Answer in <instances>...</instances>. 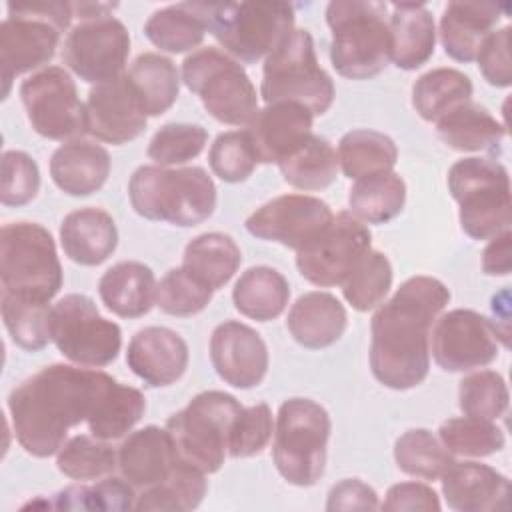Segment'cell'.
I'll return each mask as SVG.
<instances>
[{
    "instance_id": "e0dca14e",
    "label": "cell",
    "mask_w": 512,
    "mask_h": 512,
    "mask_svg": "<svg viewBox=\"0 0 512 512\" xmlns=\"http://www.w3.org/2000/svg\"><path fill=\"white\" fill-rule=\"evenodd\" d=\"M128 54V28L110 14L76 24L62 46V62L80 80L92 84L122 76Z\"/></svg>"
},
{
    "instance_id": "7c38bea8",
    "label": "cell",
    "mask_w": 512,
    "mask_h": 512,
    "mask_svg": "<svg viewBox=\"0 0 512 512\" xmlns=\"http://www.w3.org/2000/svg\"><path fill=\"white\" fill-rule=\"evenodd\" d=\"M182 82L206 112L230 126H248L258 112L256 88L244 66L220 48L206 46L182 62Z\"/></svg>"
},
{
    "instance_id": "680465c9",
    "label": "cell",
    "mask_w": 512,
    "mask_h": 512,
    "mask_svg": "<svg viewBox=\"0 0 512 512\" xmlns=\"http://www.w3.org/2000/svg\"><path fill=\"white\" fill-rule=\"evenodd\" d=\"M512 234L504 230L490 238L482 252V270L488 276H506L512 270Z\"/></svg>"
},
{
    "instance_id": "836d02e7",
    "label": "cell",
    "mask_w": 512,
    "mask_h": 512,
    "mask_svg": "<svg viewBox=\"0 0 512 512\" xmlns=\"http://www.w3.org/2000/svg\"><path fill=\"white\" fill-rule=\"evenodd\" d=\"M290 300L288 280L272 266H252L240 274L232 290L234 308L246 318L268 322L278 318Z\"/></svg>"
},
{
    "instance_id": "2e32d148",
    "label": "cell",
    "mask_w": 512,
    "mask_h": 512,
    "mask_svg": "<svg viewBox=\"0 0 512 512\" xmlns=\"http://www.w3.org/2000/svg\"><path fill=\"white\" fill-rule=\"evenodd\" d=\"M372 234L352 212L334 214L328 228L296 250L298 272L314 286H340L356 262L370 250Z\"/></svg>"
},
{
    "instance_id": "9c48e42d",
    "label": "cell",
    "mask_w": 512,
    "mask_h": 512,
    "mask_svg": "<svg viewBox=\"0 0 512 512\" xmlns=\"http://www.w3.org/2000/svg\"><path fill=\"white\" fill-rule=\"evenodd\" d=\"M334 82L318 64L312 34L294 30L266 60L260 96L266 104L292 102L322 116L334 102Z\"/></svg>"
},
{
    "instance_id": "1f68e13d",
    "label": "cell",
    "mask_w": 512,
    "mask_h": 512,
    "mask_svg": "<svg viewBox=\"0 0 512 512\" xmlns=\"http://www.w3.org/2000/svg\"><path fill=\"white\" fill-rule=\"evenodd\" d=\"M436 134L452 150H488L496 154L500 150L502 138L506 136V128L488 112V108L468 100L452 108L436 122Z\"/></svg>"
},
{
    "instance_id": "4dcf8cb0",
    "label": "cell",
    "mask_w": 512,
    "mask_h": 512,
    "mask_svg": "<svg viewBox=\"0 0 512 512\" xmlns=\"http://www.w3.org/2000/svg\"><path fill=\"white\" fill-rule=\"evenodd\" d=\"M210 2H178L156 10L144 24L146 38L160 50L180 54L202 44L208 32Z\"/></svg>"
},
{
    "instance_id": "ab89813d",
    "label": "cell",
    "mask_w": 512,
    "mask_h": 512,
    "mask_svg": "<svg viewBox=\"0 0 512 512\" xmlns=\"http://www.w3.org/2000/svg\"><path fill=\"white\" fill-rule=\"evenodd\" d=\"M144 412V394L134 386L114 380L100 398L94 416L88 420V430L92 436L112 442L126 436L140 422Z\"/></svg>"
},
{
    "instance_id": "d6986e66",
    "label": "cell",
    "mask_w": 512,
    "mask_h": 512,
    "mask_svg": "<svg viewBox=\"0 0 512 512\" xmlns=\"http://www.w3.org/2000/svg\"><path fill=\"white\" fill-rule=\"evenodd\" d=\"M210 360L216 374L240 390L258 386L270 362L262 336L238 320H224L214 328L210 336Z\"/></svg>"
},
{
    "instance_id": "816d5d0a",
    "label": "cell",
    "mask_w": 512,
    "mask_h": 512,
    "mask_svg": "<svg viewBox=\"0 0 512 512\" xmlns=\"http://www.w3.org/2000/svg\"><path fill=\"white\" fill-rule=\"evenodd\" d=\"M208 162L212 172L228 184L244 182L258 164L246 130H230L218 134L210 146Z\"/></svg>"
},
{
    "instance_id": "f6af8a7d",
    "label": "cell",
    "mask_w": 512,
    "mask_h": 512,
    "mask_svg": "<svg viewBox=\"0 0 512 512\" xmlns=\"http://www.w3.org/2000/svg\"><path fill=\"white\" fill-rule=\"evenodd\" d=\"M440 442L450 454L484 458L506 446V436L492 420L476 416H456L440 424Z\"/></svg>"
},
{
    "instance_id": "52a82bcc",
    "label": "cell",
    "mask_w": 512,
    "mask_h": 512,
    "mask_svg": "<svg viewBox=\"0 0 512 512\" xmlns=\"http://www.w3.org/2000/svg\"><path fill=\"white\" fill-rule=\"evenodd\" d=\"M330 416L310 398H290L280 404L272 458L278 474L292 486H314L326 468Z\"/></svg>"
},
{
    "instance_id": "7a4b0ae2",
    "label": "cell",
    "mask_w": 512,
    "mask_h": 512,
    "mask_svg": "<svg viewBox=\"0 0 512 512\" xmlns=\"http://www.w3.org/2000/svg\"><path fill=\"white\" fill-rule=\"evenodd\" d=\"M450 302V290L432 276H412L400 284L370 322V370L392 390L422 384L430 370V332Z\"/></svg>"
},
{
    "instance_id": "f546056e",
    "label": "cell",
    "mask_w": 512,
    "mask_h": 512,
    "mask_svg": "<svg viewBox=\"0 0 512 512\" xmlns=\"http://www.w3.org/2000/svg\"><path fill=\"white\" fill-rule=\"evenodd\" d=\"M390 24L392 56L400 70H416L426 64L436 46V24L424 2H394Z\"/></svg>"
},
{
    "instance_id": "6f0895ef",
    "label": "cell",
    "mask_w": 512,
    "mask_h": 512,
    "mask_svg": "<svg viewBox=\"0 0 512 512\" xmlns=\"http://www.w3.org/2000/svg\"><path fill=\"white\" fill-rule=\"evenodd\" d=\"M380 508L378 494L374 488L358 478H346L334 484L328 492L326 510H376Z\"/></svg>"
},
{
    "instance_id": "484cf974",
    "label": "cell",
    "mask_w": 512,
    "mask_h": 512,
    "mask_svg": "<svg viewBox=\"0 0 512 512\" xmlns=\"http://www.w3.org/2000/svg\"><path fill=\"white\" fill-rule=\"evenodd\" d=\"M110 154L90 140H70L58 146L50 158V176L68 196H90L98 192L110 174Z\"/></svg>"
},
{
    "instance_id": "cb8c5ba5",
    "label": "cell",
    "mask_w": 512,
    "mask_h": 512,
    "mask_svg": "<svg viewBox=\"0 0 512 512\" xmlns=\"http://www.w3.org/2000/svg\"><path fill=\"white\" fill-rule=\"evenodd\" d=\"M178 462L180 456L174 442L168 430L160 426H144L128 434L118 448V468L122 476L134 488L142 490L164 482Z\"/></svg>"
},
{
    "instance_id": "8d00e7d4",
    "label": "cell",
    "mask_w": 512,
    "mask_h": 512,
    "mask_svg": "<svg viewBox=\"0 0 512 512\" xmlns=\"http://www.w3.org/2000/svg\"><path fill=\"white\" fill-rule=\"evenodd\" d=\"M472 80L456 68H432L416 78L412 106L426 122H438L452 108L472 98Z\"/></svg>"
},
{
    "instance_id": "5bb4252c",
    "label": "cell",
    "mask_w": 512,
    "mask_h": 512,
    "mask_svg": "<svg viewBox=\"0 0 512 512\" xmlns=\"http://www.w3.org/2000/svg\"><path fill=\"white\" fill-rule=\"evenodd\" d=\"M20 98L36 134L48 140H80L88 132L86 104L76 82L60 66H48L20 84Z\"/></svg>"
},
{
    "instance_id": "ffe728a7",
    "label": "cell",
    "mask_w": 512,
    "mask_h": 512,
    "mask_svg": "<svg viewBox=\"0 0 512 512\" xmlns=\"http://www.w3.org/2000/svg\"><path fill=\"white\" fill-rule=\"evenodd\" d=\"M88 134L100 142L122 146L146 130V114L126 74L96 84L86 100Z\"/></svg>"
},
{
    "instance_id": "f1b7e54d",
    "label": "cell",
    "mask_w": 512,
    "mask_h": 512,
    "mask_svg": "<svg viewBox=\"0 0 512 512\" xmlns=\"http://www.w3.org/2000/svg\"><path fill=\"white\" fill-rule=\"evenodd\" d=\"M98 294L112 314L140 318L156 304V278L152 268L142 262H118L102 274Z\"/></svg>"
},
{
    "instance_id": "9f6ffc18",
    "label": "cell",
    "mask_w": 512,
    "mask_h": 512,
    "mask_svg": "<svg viewBox=\"0 0 512 512\" xmlns=\"http://www.w3.org/2000/svg\"><path fill=\"white\" fill-rule=\"evenodd\" d=\"M382 510H394V512H438L440 506V498L434 492V488H430L428 484L422 482H400L388 488L384 502L380 504Z\"/></svg>"
},
{
    "instance_id": "74e56055",
    "label": "cell",
    "mask_w": 512,
    "mask_h": 512,
    "mask_svg": "<svg viewBox=\"0 0 512 512\" xmlns=\"http://www.w3.org/2000/svg\"><path fill=\"white\" fill-rule=\"evenodd\" d=\"M336 154L344 176L350 180L390 172L398 160L396 142L390 136L368 128L346 132L338 142Z\"/></svg>"
},
{
    "instance_id": "e575fe53",
    "label": "cell",
    "mask_w": 512,
    "mask_h": 512,
    "mask_svg": "<svg viewBox=\"0 0 512 512\" xmlns=\"http://www.w3.org/2000/svg\"><path fill=\"white\" fill-rule=\"evenodd\" d=\"M126 76L146 116L164 114L178 98L180 74L168 56L144 52L132 62Z\"/></svg>"
},
{
    "instance_id": "5b68a950",
    "label": "cell",
    "mask_w": 512,
    "mask_h": 512,
    "mask_svg": "<svg viewBox=\"0 0 512 512\" xmlns=\"http://www.w3.org/2000/svg\"><path fill=\"white\" fill-rule=\"evenodd\" d=\"M52 234L38 222H8L0 230V296L50 304L62 288Z\"/></svg>"
},
{
    "instance_id": "603a6c76",
    "label": "cell",
    "mask_w": 512,
    "mask_h": 512,
    "mask_svg": "<svg viewBox=\"0 0 512 512\" xmlns=\"http://www.w3.org/2000/svg\"><path fill=\"white\" fill-rule=\"evenodd\" d=\"M442 496L458 512L506 510L510 502V480L488 464L464 460L452 462L440 476Z\"/></svg>"
},
{
    "instance_id": "8fae6325",
    "label": "cell",
    "mask_w": 512,
    "mask_h": 512,
    "mask_svg": "<svg viewBox=\"0 0 512 512\" xmlns=\"http://www.w3.org/2000/svg\"><path fill=\"white\" fill-rule=\"evenodd\" d=\"M240 412L242 404L232 394L206 390L174 412L166 420V430L184 462L214 474L224 466L230 428Z\"/></svg>"
},
{
    "instance_id": "277c9868",
    "label": "cell",
    "mask_w": 512,
    "mask_h": 512,
    "mask_svg": "<svg viewBox=\"0 0 512 512\" xmlns=\"http://www.w3.org/2000/svg\"><path fill=\"white\" fill-rule=\"evenodd\" d=\"M326 22L332 30L330 62L340 76L368 80L388 66L392 38L384 2L334 0Z\"/></svg>"
},
{
    "instance_id": "9a60e30c",
    "label": "cell",
    "mask_w": 512,
    "mask_h": 512,
    "mask_svg": "<svg viewBox=\"0 0 512 512\" xmlns=\"http://www.w3.org/2000/svg\"><path fill=\"white\" fill-rule=\"evenodd\" d=\"M500 340L508 346V338L490 318L468 308H454L436 318L430 350L442 370L468 372L494 362Z\"/></svg>"
},
{
    "instance_id": "d4e9b609",
    "label": "cell",
    "mask_w": 512,
    "mask_h": 512,
    "mask_svg": "<svg viewBox=\"0 0 512 512\" xmlns=\"http://www.w3.org/2000/svg\"><path fill=\"white\" fill-rule=\"evenodd\" d=\"M494 2H448L440 16V42L456 62H472L502 16Z\"/></svg>"
},
{
    "instance_id": "681fc988",
    "label": "cell",
    "mask_w": 512,
    "mask_h": 512,
    "mask_svg": "<svg viewBox=\"0 0 512 512\" xmlns=\"http://www.w3.org/2000/svg\"><path fill=\"white\" fill-rule=\"evenodd\" d=\"M208 132L200 124L168 122L148 144V158L158 166H178L194 160L206 146Z\"/></svg>"
},
{
    "instance_id": "ee69618b",
    "label": "cell",
    "mask_w": 512,
    "mask_h": 512,
    "mask_svg": "<svg viewBox=\"0 0 512 512\" xmlns=\"http://www.w3.org/2000/svg\"><path fill=\"white\" fill-rule=\"evenodd\" d=\"M56 466L72 480H98L118 466V452L106 440L92 434H76L58 450Z\"/></svg>"
},
{
    "instance_id": "60d3db41",
    "label": "cell",
    "mask_w": 512,
    "mask_h": 512,
    "mask_svg": "<svg viewBox=\"0 0 512 512\" xmlns=\"http://www.w3.org/2000/svg\"><path fill=\"white\" fill-rule=\"evenodd\" d=\"M208 490L204 472L184 462L176 464L172 474L150 488H144L134 502L136 510H176L186 512L200 506Z\"/></svg>"
},
{
    "instance_id": "f5cc1de1",
    "label": "cell",
    "mask_w": 512,
    "mask_h": 512,
    "mask_svg": "<svg viewBox=\"0 0 512 512\" xmlns=\"http://www.w3.org/2000/svg\"><path fill=\"white\" fill-rule=\"evenodd\" d=\"M272 430V410L266 402L242 408L230 428L228 454L232 458H250L260 454L268 446Z\"/></svg>"
},
{
    "instance_id": "c3c4849f",
    "label": "cell",
    "mask_w": 512,
    "mask_h": 512,
    "mask_svg": "<svg viewBox=\"0 0 512 512\" xmlns=\"http://www.w3.org/2000/svg\"><path fill=\"white\" fill-rule=\"evenodd\" d=\"M506 380L496 370H478L460 380L458 406L466 416L496 420L508 410Z\"/></svg>"
},
{
    "instance_id": "d590c367",
    "label": "cell",
    "mask_w": 512,
    "mask_h": 512,
    "mask_svg": "<svg viewBox=\"0 0 512 512\" xmlns=\"http://www.w3.org/2000/svg\"><path fill=\"white\" fill-rule=\"evenodd\" d=\"M406 202V184L396 172H380L358 178L348 192L350 212L366 224L394 220Z\"/></svg>"
},
{
    "instance_id": "8992f818",
    "label": "cell",
    "mask_w": 512,
    "mask_h": 512,
    "mask_svg": "<svg viewBox=\"0 0 512 512\" xmlns=\"http://www.w3.org/2000/svg\"><path fill=\"white\" fill-rule=\"evenodd\" d=\"M70 2H10L0 24V68L4 98L16 76L48 64L58 48L60 34L70 26Z\"/></svg>"
},
{
    "instance_id": "11a10c76",
    "label": "cell",
    "mask_w": 512,
    "mask_h": 512,
    "mask_svg": "<svg viewBox=\"0 0 512 512\" xmlns=\"http://www.w3.org/2000/svg\"><path fill=\"white\" fill-rule=\"evenodd\" d=\"M478 68L484 80L496 88H508L512 84L510 64V26L492 30L482 42L476 54Z\"/></svg>"
},
{
    "instance_id": "44dd1931",
    "label": "cell",
    "mask_w": 512,
    "mask_h": 512,
    "mask_svg": "<svg viewBox=\"0 0 512 512\" xmlns=\"http://www.w3.org/2000/svg\"><path fill=\"white\" fill-rule=\"evenodd\" d=\"M314 114L292 102L258 108L246 128L258 164H278L312 136Z\"/></svg>"
},
{
    "instance_id": "db71d44e",
    "label": "cell",
    "mask_w": 512,
    "mask_h": 512,
    "mask_svg": "<svg viewBox=\"0 0 512 512\" xmlns=\"http://www.w3.org/2000/svg\"><path fill=\"white\" fill-rule=\"evenodd\" d=\"M40 190V170L30 154L22 150H6L2 154L0 202L4 206H24L36 198Z\"/></svg>"
},
{
    "instance_id": "f907efd6",
    "label": "cell",
    "mask_w": 512,
    "mask_h": 512,
    "mask_svg": "<svg viewBox=\"0 0 512 512\" xmlns=\"http://www.w3.org/2000/svg\"><path fill=\"white\" fill-rule=\"evenodd\" d=\"M212 294L208 286L180 266L168 270L156 284V306L164 314L186 318L202 312L210 304Z\"/></svg>"
},
{
    "instance_id": "b9f144b4",
    "label": "cell",
    "mask_w": 512,
    "mask_h": 512,
    "mask_svg": "<svg viewBox=\"0 0 512 512\" xmlns=\"http://www.w3.org/2000/svg\"><path fill=\"white\" fill-rule=\"evenodd\" d=\"M396 466L414 478L438 480L454 462L444 444L426 428L404 432L394 444Z\"/></svg>"
},
{
    "instance_id": "83f0119b",
    "label": "cell",
    "mask_w": 512,
    "mask_h": 512,
    "mask_svg": "<svg viewBox=\"0 0 512 512\" xmlns=\"http://www.w3.org/2000/svg\"><path fill=\"white\" fill-rule=\"evenodd\" d=\"M286 326L300 346L320 350L342 338L348 326V314L334 294L312 290L292 304Z\"/></svg>"
},
{
    "instance_id": "ba28073f",
    "label": "cell",
    "mask_w": 512,
    "mask_h": 512,
    "mask_svg": "<svg viewBox=\"0 0 512 512\" xmlns=\"http://www.w3.org/2000/svg\"><path fill=\"white\" fill-rule=\"evenodd\" d=\"M448 190L458 202L462 230L474 240H490L510 230V178L492 158H460L448 170Z\"/></svg>"
},
{
    "instance_id": "d6a6232c",
    "label": "cell",
    "mask_w": 512,
    "mask_h": 512,
    "mask_svg": "<svg viewBox=\"0 0 512 512\" xmlns=\"http://www.w3.org/2000/svg\"><path fill=\"white\" fill-rule=\"evenodd\" d=\"M242 262V252L232 236L204 232L192 238L182 256V268L212 292L230 282Z\"/></svg>"
},
{
    "instance_id": "bcb514c9",
    "label": "cell",
    "mask_w": 512,
    "mask_h": 512,
    "mask_svg": "<svg viewBox=\"0 0 512 512\" xmlns=\"http://www.w3.org/2000/svg\"><path fill=\"white\" fill-rule=\"evenodd\" d=\"M134 486L122 476H106L92 486H68L54 494L48 502L52 508L64 510H130L134 508Z\"/></svg>"
},
{
    "instance_id": "f35d334b",
    "label": "cell",
    "mask_w": 512,
    "mask_h": 512,
    "mask_svg": "<svg viewBox=\"0 0 512 512\" xmlns=\"http://www.w3.org/2000/svg\"><path fill=\"white\" fill-rule=\"evenodd\" d=\"M278 168L282 178L298 190H324L336 180L340 162L332 144L312 134L300 148L278 162Z\"/></svg>"
},
{
    "instance_id": "6da1fadb",
    "label": "cell",
    "mask_w": 512,
    "mask_h": 512,
    "mask_svg": "<svg viewBox=\"0 0 512 512\" xmlns=\"http://www.w3.org/2000/svg\"><path fill=\"white\" fill-rule=\"evenodd\" d=\"M114 378L102 370L50 364L26 378L8 396L18 444L36 458L58 454L70 428L94 416Z\"/></svg>"
},
{
    "instance_id": "ac0fdd59",
    "label": "cell",
    "mask_w": 512,
    "mask_h": 512,
    "mask_svg": "<svg viewBox=\"0 0 512 512\" xmlns=\"http://www.w3.org/2000/svg\"><path fill=\"white\" fill-rule=\"evenodd\" d=\"M330 206L310 194H284L262 204L246 218V230L268 242L300 250L332 222Z\"/></svg>"
},
{
    "instance_id": "7402d4cb",
    "label": "cell",
    "mask_w": 512,
    "mask_h": 512,
    "mask_svg": "<svg viewBox=\"0 0 512 512\" xmlns=\"http://www.w3.org/2000/svg\"><path fill=\"white\" fill-rule=\"evenodd\" d=\"M128 368L148 386L164 388L178 382L188 366V344L166 326L138 330L126 350Z\"/></svg>"
},
{
    "instance_id": "4316f807",
    "label": "cell",
    "mask_w": 512,
    "mask_h": 512,
    "mask_svg": "<svg viewBox=\"0 0 512 512\" xmlns=\"http://www.w3.org/2000/svg\"><path fill=\"white\" fill-rule=\"evenodd\" d=\"M60 244L72 262L98 266L114 254L118 228L106 210L86 206L64 216L60 224Z\"/></svg>"
},
{
    "instance_id": "30bf717a",
    "label": "cell",
    "mask_w": 512,
    "mask_h": 512,
    "mask_svg": "<svg viewBox=\"0 0 512 512\" xmlns=\"http://www.w3.org/2000/svg\"><path fill=\"white\" fill-rule=\"evenodd\" d=\"M208 32L240 64L268 58L294 32L288 2H210Z\"/></svg>"
},
{
    "instance_id": "3957f363",
    "label": "cell",
    "mask_w": 512,
    "mask_h": 512,
    "mask_svg": "<svg viewBox=\"0 0 512 512\" xmlns=\"http://www.w3.org/2000/svg\"><path fill=\"white\" fill-rule=\"evenodd\" d=\"M128 198L138 216L180 228L198 226L216 210L214 180L200 166L144 164L130 176Z\"/></svg>"
},
{
    "instance_id": "4fadbf2b",
    "label": "cell",
    "mask_w": 512,
    "mask_h": 512,
    "mask_svg": "<svg viewBox=\"0 0 512 512\" xmlns=\"http://www.w3.org/2000/svg\"><path fill=\"white\" fill-rule=\"evenodd\" d=\"M50 336L64 358L86 368L112 364L122 348L120 326L86 294H66L52 306Z\"/></svg>"
},
{
    "instance_id": "7dc6e473",
    "label": "cell",
    "mask_w": 512,
    "mask_h": 512,
    "mask_svg": "<svg viewBox=\"0 0 512 512\" xmlns=\"http://www.w3.org/2000/svg\"><path fill=\"white\" fill-rule=\"evenodd\" d=\"M0 312L4 328L12 342L28 352L42 350L50 340V304L20 302L14 298L0 296Z\"/></svg>"
},
{
    "instance_id": "7bdbcfd3",
    "label": "cell",
    "mask_w": 512,
    "mask_h": 512,
    "mask_svg": "<svg viewBox=\"0 0 512 512\" xmlns=\"http://www.w3.org/2000/svg\"><path fill=\"white\" fill-rule=\"evenodd\" d=\"M346 302L358 310L368 312L380 306L392 286V264L380 250H368L340 284Z\"/></svg>"
}]
</instances>
